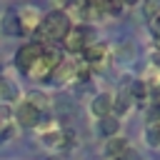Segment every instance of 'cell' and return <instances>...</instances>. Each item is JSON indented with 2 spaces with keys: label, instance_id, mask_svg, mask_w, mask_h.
I'll list each match as a JSON object with an SVG mask.
<instances>
[{
  "label": "cell",
  "instance_id": "obj_1",
  "mask_svg": "<svg viewBox=\"0 0 160 160\" xmlns=\"http://www.w3.org/2000/svg\"><path fill=\"white\" fill-rule=\"evenodd\" d=\"M70 32V18L60 10H52L45 15V20L38 25V35L42 40H62Z\"/></svg>",
  "mask_w": 160,
  "mask_h": 160
},
{
  "label": "cell",
  "instance_id": "obj_2",
  "mask_svg": "<svg viewBox=\"0 0 160 160\" xmlns=\"http://www.w3.org/2000/svg\"><path fill=\"white\" fill-rule=\"evenodd\" d=\"M92 38V32L88 28H70V32L62 38L65 40V50L70 52H82L88 48V40Z\"/></svg>",
  "mask_w": 160,
  "mask_h": 160
},
{
  "label": "cell",
  "instance_id": "obj_3",
  "mask_svg": "<svg viewBox=\"0 0 160 160\" xmlns=\"http://www.w3.org/2000/svg\"><path fill=\"white\" fill-rule=\"evenodd\" d=\"M42 55V45L40 42H28V45H22L20 50H18V55H15V62H18V68H22V70H28L38 58Z\"/></svg>",
  "mask_w": 160,
  "mask_h": 160
},
{
  "label": "cell",
  "instance_id": "obj_4",
  "mask_svg": "<svg viewBox=\"0 0 160 160\" xmlns=\"http://www.w3.org/2000/svg\"><path fill=\"white\" fill-rule=\"evenodd\" d=\"M15 118L20 120V125L32 128V125H38V122H40V110H35L30 102H20V105H18V110H15Z\"/></svg>",
  "mask_w": 160,
  "mask_h": 160
},
{
  "label": "cell",
  "instance_id": "obj_5",
  "mask_svg": "<svg viewBox=\"0 0 160 160\" xmlns=\"http://www.w3.org/2000/svg\"><path fill=\"white\" fill-rule=\"evenodd\" d=\"M0 28L5 35H22V28H20V20H18V12H5L2 20H0Z\"/></svg>",
  "mask_w": 160,
  "mask_h": 160
},
{
  "label": "cell",
  "instance_id": "obj_6",
  "mask_svg": "<svg viewBox=\"0 0 160 160\" xmlns=\"http://www.w3.org/2000/svg\"><path fill=\"white\" fill-rule=\"evenodd\" d=\"M18 20H20V28H22V32H28V30H38V20H40V15L32 10V8H22L20 12H18Z\"/></svg>",
  "mask_w": 160,
  "mask_h": 160
},
{
  "label": "cell",
  "instance_id": "obj_7",
  "mask_svg": "<svg viewBox=\"0 0 160 160\" xmlns=\"http://www.w3.org/2000/svg\"><path fill=\"white\" fill-rule=\"evenodd\" d=\"M68 80H75V65L60 62L58 68H52V82H68Z\"/></svg>",
  "mask_w": 160,
  "mask_h": 160
},
{
  "label": "cell",
  "instance_id": "obj_8",
  "mask_svg": "<svg viewBox=\"0 0 160 160\" xmlns=\"http://www.w3.org/2000/svg\"><path fill=\"white\" fill-rule=\"evenodd\" d=\"M112 108V100H110V95L108 92H100L95 100H92V112L100 118V115H108V110Z\"/></svg>",
  "mask_w": 160,
  "mask_h": 160
},
{
  "label": "cell",
  "instance_id": "obj_9",
  "mask_svg": "<svg viewBox=\"0 0 160 160\" xmlns=\"http://www.w3.org/2000/svg\"><path fill=\"white\" fill-rule=\"evenodd\" d=\"M82 58H85V62H100L105 58V48L102 45H88L82 50Z\"/></svg>",
  "mask_w": 160,
  "mask_h": 160
},
{
  "label": "cell",
  "instance_id": "obj_10",
  "mask_svg": "<svg viewBox=\"0 0 160 160\" xmlns=\"http://www.w3.org/2000/svg\"><path fill=\"white\" fill-rule=\"evenodd\" d=\"M118 128H120V122L115 118H102L100 120V135H105V138H115Z\"/></svg>",
  "mask_w": 160,
  "mask_h": 160
},
{
  "label": "cell",
  "instance_id": "obj_11",
  "mask_svg": "<svg viewBox=\"0 0 160 160\" xmlns=\"http://www.w3.org/2000/svg\"><path fill=\"white\" fill-rule=\"evenodd\" d=\"M105 152L112 155V158H120V155L125 152V140H122V138H110L108 145H105Z\"/></svg>",
  "mask_w": 160,
  "mask_h": 160
},
{
  "label": "cell",
  "instance_id": "obj_12",
  "mask_svg": "<svg viewBox=\"0 0 160 160\" xmlns=\"http://www.w3.org/2000/svg\"><path fill=\"white\" fill-rule=\"evenodd\" d=\"M145 138L152 148H160V122H150L148 130H145Z\"/></svg>",
  "mask_w": 160,
  "mask_h": 160
},
{
  "label": "cell",
  "instance_id": "obj_13",
  "mask_svg": "<svg viewBox=\"0 0 160 160\" xmlns=\"http://www.w3.org/2000/svg\"><path fill=\"white\" fill-rule=\"evenodd\" d=\"M8 122H10V110L2 105V108H0V138H8V135H10Z\"/></svg>",
  "mask_w": 160,
  "mask_h": 160
},
{
  "label": "cell",
  "instance_id": "obj_14",
  "mask_svg": "<svg viewBox=\"0 0 160 160\" xmlns=\"http://www.w3.org/2000/svg\"><path fill=\"white\" fill-rule=\"evenodd\" d=\"M45 100H48V98H45L42 92H30V95H28V102H30L35 110H42V108H45Z\"/></svg>",
  "mask_w": 160,
  "mask_h": 160
},
{
  "label": "cell",
  "instance_id": "obj_15",
  "mask_svg": "<svg viewBox=\"0 0 160 160\" xmlns=\"http://www.w3.org/2000/svg\"><path fill=\"white\" fill-rule=\"evenodd\" d=\"M158 12H160V2H148V5H145V15H148V20H155Z\"/></svg>",
  "mask_w": 160,
  "mask_h": 160
},
{
  "label": "cell",
  "instance_id": "obj_16",
  "mask_svg": "<svg viewBox=\"0 0 160 160\" xmlns=\"http://www.w3.org/2000/svg\"><path fill=\"white\" fill-rule=\"evenodd\" d=\"M145 92H148L145 82H142V80H135V82H132V95H135V98H145Z\"/></svg>",
  "mask_w": 160,
  "mask_h": 160
},
{
  "label": "cell",
  "instance_id": "obj_17",
  "mask_svg": "<svg viewBox=\"0 0 160 160\" xmlns=\"http://www.w3.org/2000/svg\"><path fill=\"white\" fill-rule=\"evenodd\" d=\"M88 78H90L88 68H75V80H82V82H88Z\"/></svg>",
  "mask_w": 160,
  "mask_h": 160
},
{
  "label": "cell",
  "instance_id": "obj_18",
  "mask_svg": "<svg viewBox=\"0 0 160 160\" xmlns=\"http://www.w3.org/2000/svg\"><path fill=\"white\" fill-rule=\"evenodd\" d=\"M0 92H2V98H12V88H10L8 80H2V78H0Z\"/></svg>",
  "mask_w": 160,
  "mask_h": 160
},
{
  "label": "cell",
  "instance_id": "obj_19",
  "mask_svg": "<svg viewBox=\"0 0 160 160\" xmlns=\"http://www.w3.org/2000/svg\"><path fill=\"white\" fill-rule=\"evenodd\" d=\"M105 8H108L110 12H115V15H118V12H122V5H118V2H110V5H105Z\"/></svg>",
  "mask_w": 160,
  "mask_h": 160
},
{
  "label": "cell",
  "instance_id": "obj_20",
  "mask_svg": "<svg viewBox=\"0 0 160 160\" xmlns=\"http://www.w3.org/2000/svg\"><path fill=\"white\" fill-rule=\"evenodd\" d=\"M115 108H118V112H125V108H128V105H125V102H120V100H118V102H115Z\"/></svg>",
  "mask_w": 160,
  "mask_h": 160
},
{
  "label": "cell",
  "instance_id": "obj_21",
  "mask_svg": "<svg viewBox=\"0 0 160 160\" xmlns=\"http://www.w3.org/2000/svg\"><path fill=\"white\" fill-rule=\"evenodd\" d=\"M158 48H160V32H158Z\"/></svg>",
  "mask_w": 160,
  "mask_h": 160
},
{
  "label": "cell",
  "instance_id": "obj_22",
  "mask_svg": "<svg viewBox=\"0 0 160 160\" xmlns=\"http://www.w3.org/2000/svg\"><path fill=\"white\" fill-rule=\"evenodd\" d=\"M155 20H158V22H160V15H158V18H155Z\"/></svg>",
  "mask_w": 160,
  "mask_h": 160
}]
</instances>
